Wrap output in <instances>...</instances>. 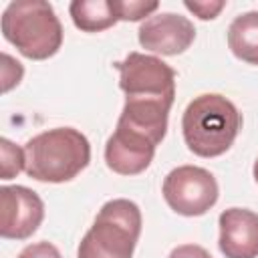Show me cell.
Listing matches in <instances>:
<instances>
[{
	"label": "cell",
	"mask_w": 258,
	"mask_h": 258,
	"mask_svg": "<svg viewBox=\"0 0 258 258\" xmlns=\"http://www.w3.org/2000/svg\"><path fill=\"white\" fill-rule=\"evenodd\" d=\"M2 60H4V71H2V81H4V85H2V91L4 93H8L14 85H18L20 83V79H22V64L18 62V60H14L10 54H2Z\"/></svg>",
	"instance_id": "9a60e30c"
},
{
	"label": "cell",
	"mask_w": 258,
	"mask_h": 258,
	"mask_svg": "<svg viewBox=\"0 0 258 258\" xmlns=\"http://www.w3.org/2000/svg\"><path fill=\"white\" fill-rule=\"evenodd\" d=\"M44 218L40 196L24 185L0 187V236L6 240L30 238Z\"/></svg>",
	"instance_id": "ba28073f"
},
{
	"label": "cell",
	"mask_w": 258,
	"mask_h": 258,
	"mask_svg": "<svg viewBox=\"0 0 258 258\" xmlns=\"http://www.w3.org/2000/svg\"><path fill=\"white\" fill-rule=\"evenodd\" d=\"M69 14L73 24L83 32H101L119 22L113 0H73Z\"/></svg>",
	"instance_id": "7c38bea8"
},
{
	"label": "cell",
	"mask_w": 258,
	"mask_h": 258,
	"mask_svg": "<svg viewBox=\"0 0 258 258\" xmlns=\"http://www.w3.org/2000/svg\"><path fill=\"white\" fill-rule=\"evenodd\" d=\"M252 171H254V179H256V183H258V159L254 161V169H252Z\"/></svg>",
	"instance_id": "d6986e66"
},
{
	"label": "cell",
	"mask_w": 258,
	"mask_h": 258,
	"mask_svg": "<svg viewBox=\"0 0 258 258\" xmlns=\"http://www.w3.org/2000/svg\"><path fill=\"white\" fill-rule=\"evenodd\" d=\"M119 71V87L131 99H159L173 103L175 71L157 56L129 52L125 60L115 62Z\"/></svg>",
	"instance_id": "8992f818"
},
{
	"label": "cell",
	"mask_w": 258,
	"mask_h": 258,
	"mask_svg": "<svg viewBox=\"0 0 258 258\" xmlns=\"http://www.w3.org/2000/svg\"><path fill=\"white\" fill-rule=\"evenodd\" d=\"M167 258H212L210 252L198 244H181L171 250Z\"/></svg>",
	"instance_id": "ac0fdd59"
},
{
	"label": "cell",
	"mask_w": 258,
	"mask_h": 258,
	"mask_svg": "<svg viewBox=\"0 0 258 258\" xmlns=\"http://www.w3.org/2000/svg\"><path fill=\"white\" fill-rule=\"evenodd\" d=\"M18 258H62L58 248L50 242H36V244H28Z\"/></svg>",
	"instance_id": "e0dca14e"
},
{
	"label": "cell",
	"mask_w": 258,
	"mask_h": 258,
	"mask_svg": "<svg viewBox=\"0 0 258 258\" xmlns=\"http://www.w3.org/2000/svg\"><path fill=\"white\" fill-rule=\"evenodd\" d=\"M26 173L36 181L62 183L77 177L91 161L89 139L73 127L42 131L24 145Z\"/></svg>",
	"instance_id": "7a4b0ae2"
},
{
	"label": "cell",
	"mask_w": 258,
	"mask_h": 258,
	"mask_svg": "<svg viewBox=\"0 0 258 258\" xmlns=\"http://www.w3.org/2000/svg\"><path fill=\"white\" fill-rule=\"evenodd\" d=\"M139 234V206L125 198L111 200L103 204L91 230L83 236L77 258H133Z\"/></svg>",
	"instance_id": "277c9868"
},
{
	"label": "cell",
	"mask_w": 258,
	"mask_h": 258,
	"mask_svg": "<svg viewBox=\"0 0 258 258\" xmlns=\"http://www.w3.org/2000/svg\"><path fill=\"white\" fill-rule=\"evenodd\" d=\"M2 34L22 56L32 60L54 56L62 44L60 20L44 0L10 2L2 12Z\"/></svg>",
	"instance_id": "3957f363"
},
{
	"label": "cell",
	"mask_w": 258,
	"mask_h": 258,
	"mask_svg": "<svg viewBox=\"0 0 258 258\" xmlns=\"http://www.w3.org/2000/svg\"><path fill=\"white\" fill-rule=\"evenodd\" d=\"M165 133V125L121 113L117 127L105 145L107 167L119 175H137L145 171Z\"/></svg>",
	"instance_id": "5b68a950"
},
{
	"label": "cell",
	"mask_w": 258,
	"mask_h": 258,
	"mask_svg": "<svg viewBox=\"0 0 258 258\" xmlns=\"http://www.w3.org/2000/svg\"><path fill=\"white\" fill-rule=\"evenodd\" d=\"M228 46L236 58L258 67V10L244 12L232 20Z\"/></svg>",
	"instance_id": "8fae6325"
},
{
	"label": "cell",
	"mask_w": 258,
	"mask_h": 258,
	"mask_svg": "<svg viewBox=\"0 0 258 258\" xmlns=\"http://www.w3.org/2000/svg\"><path fill=\"white\" fill-rule=\"evenodd\" d=\"M139 44L145 50L159 52L165 56L181 54L196 38L194 22L175 12H159L141 22L137 30Z\"/></svg>",
	"instance_id": "9c48e42d"
},
{
	"label": "cell",
	"mask_w": 258,
	"mask_h": 258,
	"mask_svg": "<svg viewBox=\"0 0 258 258\" xmlns=\"http://www.w3.org/2000/svg\"><path fill=\"white\" fill-rule=\"evenodd\" d=\"M220 252L226 258H258V214L246 208H228L218 218Z\"/></svg>",
	"instance_id": "30bf717a"
},
{
	"label": "cell",
	"mask_w": 258,
	"mask_h": 258,
	"mask_svg": "<svg viewBox=\"0 0 258 258\" xmlns=\"http://www.w3.org/2000/svg\"><path fill=\"white\" fill-rule=\"evenodd\" d=\"M240 129V111L230 99L218 93H204L196 97L181 117L185 145L200 157H218L226 153Z\"/></svg>",
	"instance_id": "6da1fadb"
},
{
	"label": "cell",
	"mask_w": 258,
	"mask_h": 258,
	"mask_svg": "<svg viewBox=\"0 0 258 258\" xmlns=\"http://www.w3.org/2000/svg\"><path fill=\"white\" fill-rule=\"evenodd\" d=\"M163 198L167 206L181 216H204L218 202L216 177L198 165H179L163 179Z\"/></svg>",
	"instance_id": "52a82bcc"
},
{
	"label": "cell",
	"mask_w": 258,
	"mask_h": 258,
	"mask_svg": "<svg viewBox=\"0 0 258 258\" xmlns=\"http://www.w3.org/2000/svg\"><path fill=\"white\" fill-rule=\"evenodd\" d=\"M185 4V8L189 10V12H194L200 20H212V18H216L218 14H220V10L226 6V2L224 0H218V2H208V0H202V2H189V0H185L183 2Z\"/></svg>",
	"instance_id": "2e32d148"
},
{
	"label": "cell",
	"mask_w": 258,
	"mask_h": 258,
	"mask_svg": "<svg viewBox=\"0 0 258 258\" xmlns=\"http://www.w3.org/2000/svg\"><path fill=\"white\" fill-rule=\"evenodd\" d=\"M113 8L119 16V20L137 22L149 16L159 8V2H143V0H113Z\"/></svg>",
	"instance_id": "5bb4252c"
},
{
	"label": "cell",
	"mask_w": 258,
	"mask_h": 258,
	"mask_svg": "<svg viewBox=\"0 0 258 258\" xmlns=\"http://www.w3.org/2000/svg\"><path fill=\"white\" fill-rule=\"evenodd\" d=\"M0 151H2V179H12L26 167V157L24 149L14 145L10 139L0 141Z\"/></svg>",
	"instance_id": "4fadbf2b"
}]
</instances>
